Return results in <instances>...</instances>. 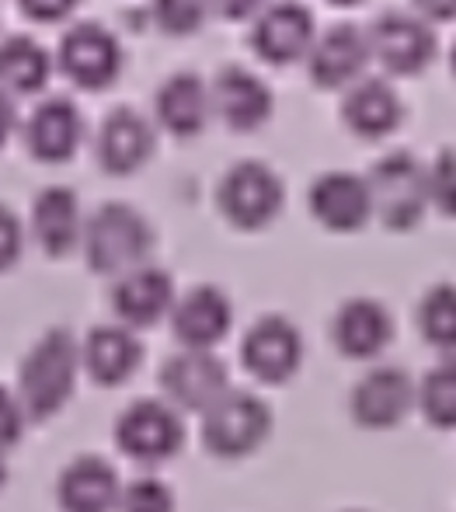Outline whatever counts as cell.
I'll return each instance as SVG.
<instances>
[{
	"instance_id": "obj_2",
	"label": "cell",
	"mask_w": 456,
	"mask_h": 512,
	"mask_svg": "<svg viewBox=\"0 0 456 512\" xmlns=\"http://www.w3.org/2000/svg\"><path fill=\"white\" fill-rule=\"evenodd\" d=\"M81 244L94 272L126 276V272L147 265V255L154 248V230L140 209L126 203H105L88 216Z\"/></svg>"
},
{
	"instance_id": "obj_4",
	"label": "cell",
	"mask_w": 456,
	"mask_h": 512,
	"mask_svg": "<svg viewBox=\"0 0 456 512\" xmlns=\"http://www.w3.org/2000/svg\"><path fill=\"white\" fill-rule=\"evenodd\" d=\"M272 411L262 398L244 391H227L202 415V443L216 457H248L269 439Z\"/></svg>"
},
{
	"instance_id": "obj_23",
	"label": "cell",
	"mask_w": 456,
	"mask_h": 512,
	"mask_svg": "<svg viewBox=\"0 0 456 512\" xmlns=\"http://www.w3.org/2000/svg\"><path fill=\"white\" fill-rule=\"evenodd\" d=\"M81 363L98 384H122L143 363V345L136 342L133 328L126 324H98L81 345Z\"/></svg>"
},
{
	"instance_id": "obj_25",
	"label": "cell",
	"mask_w": 456,
	"mask_h": 512,
	"mask_svg": "<svg viewBox=\"0 0 456 512\" xmlns=\"http://www.w3.org/2000/svg\"><path fill=\"white\" fill-rule=\"evenodd\" d=\"M342 119L352 133L376 140V136H387L401 126L404 119V102L394 91V84L380 81V77H363L349 88L342 102Z\"/></svg>"
},
{
	"instance_id": "obj_14",
	"label": "cell",
	"mask_w": 456,
	"mask_h": 512,
	"mask_svg": "<svg viewBox=\"0 0 456 512\" xmlns=\"http://www.w3.org/2000/svg\"><path fill=\"white\" fill-rule=\"evenodd\" d=\"M373 56L369 32L356 25H331L307 53V70L317 88H345V84L363 81V70Z\"/></svg>"
},
{
	"instance_id": "obj_37",
	"label": "cell",
	"mask_w": 456,
	"mask_h": 512,
	"mask_svg": "<svg viewBox=\"0 0 456 512\" xmlns=\"http://www.w3.org/2000/svg\"><path fill=\"white\" fill-rule=\"evenodd\" d=\"M14 122H18V112H14V102H11V95H7V91L0 88V147H4V143L11 140Z\"/></svg>"
},
{
	"instance_id": "obj_7",
	"label": "cell",
	"mask_w": 456,
	"mask_h": 512,
	"mask_svg": "<svg viewBox=\"0 0 456 512\" xmlns=\"http://www.w3.org/2000/svg\"><path fill=\"white\" fill-rule=\"evenodd\" d=\"M60 70L77 84V88L101 91L119 77L122 70V46L108 28L81 21L60 39Z\"/></svg>"
},
{
	"instance_id": "obj_39",
	"label": "cell",
	"mask_w": 456,
	"mask_h": 512,
	"mask_svg": "<svg viewBox=\"0 0 456 512\" xmlns=\"http://www.w3.org/2000/svg\"><path fill=\"white\" fill-rule=\"evenodd\" d=\"M331 4H342V7H349V4H359V0H331Z\"/></svg>"
},
{
	"instance_id": "obj_33",
	"label": "cell",
	"mask_w": 456,
	"mask_h": 512,
	"mask_svg": "<svg viewBox=\"0 0 456 512\" xmlns=\"http://www.w3.org/2000/svg\"><path fill=\"white\" fill-rule=\"evenodd\" d=\"M21 248H25V230H21V220L14 216V209H7L0 203V272L11 269L21 258Z\"/></svg>"
},
{
	"instance_id": "obj_34",
	"label": "cell",
	"mask_w": 456,
	"mask_h": 512,
	"mask_svg": "<svg viewBox=\"0 0 456 512\" xmlns=\"http://www.w3.org/2000/svg\"><path fill=\"white\" fill-rule=\"evenodd\" d=\"M18 4H21V11L35 21H60V18H67L81 0H18Z\"/></svg>"
},
{
	"instance_id": "obj_21",
	"label": "cell",
	"mask_w": 456,
	"mask_h": 512,
	"mask_svg": "<svg viewBox=\"0 0 456 512\" xmlns=\"http://www.w3.org/2000/svg\"><path fill=\"white\" fill-rule=\"evenodd\" d=\"M63 512H112L122 506L119 474L101 457H77L56 485Z\"/></svg>"
},
{
	"instance_id": "obj_9",
	"label": "cell",
	"mask_w": 456,
	"mask_h": 512,
	"mask_svg": "<svg viewBox=\"0 0 456 512\" xmlns=\"http://www.w3.org/2000/svg\"><path fill=\"white\" fill-rule=\"evenodd\" d=\"M314 42H317L314 14H310V7L300 4V0H275V4H269L258 14L255 28H251V46H255V53L262 56L265 63H275V67L303 60Z\"/></svg>"
},
{
	"instance_id": "obj_15",
	"label": "cell",
	"mask_w": 456,
	"mask_h": 512,
	"mask_svg": "<svg viewBox=\"0 0 456 512\" xmlns=\"http://www.w3.org/2000/svg\"><path fill=\"white\" fill-rule=\"evenodd\" d=\"M94 154L108 175H133L154 154V126L136 108H112L98 126Z\"/></svg>"
},
{
	"instance_id": "obj_30",
	"label": "cell",
	"mask_w": 456,
	"mask_h": 512,
	"mask_svg": "<svg viewBox=\"0 0 456 512\" xmlns=\"http://www.w3.org/2000/svg\"><path fill=\"white\" fill-rule=\"evenodd\" d=\"M429 203L456 216V150H443L429 168Z\"/></svg>"
},
{
	"instance_id": "obj_12",
	"label": "cell",
	"mask_w": 456,
	"mask_h": 512,
	"mask_svg": "<svg viewBox=\"0 0 456 512\" xmlns=\"http://www.w3.org/2000/svg\"><path fill=\"white\" fill-rule=\"evenodd\" d=\"M241 359L251 370V377L265 380V384H282V380H289L300 370L303 338L293 321L269 314L248 328L241 345Z\"/></svg>"
},
{
	"instance_id": "obj_11",
	"label": "cell",
	"mask_w": 456,
	"mask_h": 512,
	"mask_svg": "<svg viewBox=\"0 0 456 512\" xmlns=\"http://www.w3.org/2000/svg\"><path fill=\"white\" fill-rule=\"evenodd\" d=\"M418 405V387L401 366H376L352 387V418L363 429H394Z\"/></svg>"
},
{
	"instance_id": "obj_32",
	"label": "cell",
	"mask_w": 456,
	"mask_h": 512,
	"mask_svg": "<svg viewBox=\"0 0 456 512\" xmlns=\"http://www.w3.org/2000/svg\"><path fill=\"white\" fill-rule=\"evenodd\" d=\"M25 405L7 387H0V453L11 450L25 432Z\"/></svg>"
},
{
	"instance_id": "obj_28",
	"label": "cell",
	"mask_w": 456,
	"mask_h": 512,
	"mask_svg": "<svg viewBox=\"0 0 456 512\" xmlns=\"http://www.w3.org/2000/svg\"><path fill=\"white\" fill-rule=\"evenodd\" d=\"M418 408L436 429H456V359L425 373L418 384Z\"/></svg>"
},
{
	"instance_id": "obj_38",
	"label": "cell",
	"mask_w": 456,
	"mask_h": 512,
	"mask_svg": "<svg viewBox=\"0 0 456 512\" xmlns=\"http://www.w3.org/2000/svg\"><path fill=\"white\" fill-rule=\"evenodd\" d=\"M7 481V464H4V453H0V485Z\"/></svg>"
},
{
	"instance_id": "obj_20",
	"label": "cell",
	"mask_w": 456,
	"mask_h": 512,
	"mask_svg": "<svg viewBox=\"0 0 456 512\" xmlns=\"http://www.w3.org/2000/svg\"><path fill=\"white\" fill-rule=\"evenodd\" d=\"M171 324L185 349H213L234 324V307L216 286H195L171 310Z\"/></svg>"
},
{
	"instance_id": "obj_8",
	"label": "cell",
	"mask_w": 456,
	"mask_h": 512,
	"mask_svg": "<svg viewBox=\"0 0 456 512\" xmlns=\"http://www.w3.org/2000/svg\"><path fill=\"white\" fill-rule=\"evenodd\" d=\"M161 387L168 394V405L206 415L230 391V377L223 359L213 356V349H182L164 363Z\"/></svg>"
},
{
	"instance_id": "obj_26",
	"label": "cell",
	"mask_w": 456,
	"mask_h": 512,
	"mask_svg": "<svg viewBox=\"0 0 456 512\" xmlns=\"http://www.w3.org/2000/svg\"><path fill=\"white\" fill-rule=\"evenodd\" d=\"M49 70H53V60L32 35H7L0 42V88L4 91L32 95L46 88Z\"/></svg>"
},
{
	"instance_id": "obj_17",
	"label": "cell",
	"mask_w": 456,
	"mask_h": 512,
	"mask_svg": "<svg viewBox=\"0 0 456 512\" xmlns=\"http://www.w3.org/2000/svg\"><path fill=\"white\" fill-rule=\"evenodd\" d=\"M84 140V115L70 98H46L25 122V147L46 164H60L77 154Z\"/></svg>"
},
{
	"instance_id": "obj_22",
	"label": "cell",
	"mask_w": 456,
	"mask_h": 512,
	"mask_svg": "<svg viewBox=\"0 0 456 512\" xmlns=\"http://www.w3.org/2000/svg\"><path fill=\"white\" fill-rule=\"evenodd\" d=\"M84 216L81 199L67 185H49L32 203V234L46 255H67L84 241Z\"/></svg>"
},
{
	"instance_id": "obj_3",
	"label": "cell",
	"mask_w": 456,
	"mask_h": 512,
	"mask_svg": "<svg viewBox=\"0 0 456 512\" xmlns=\"http://www.w3.org/2000/svg\"><path fill=\"white\" fill-rule=\"evenodd\" d=\"M369 192H373V213L390 230H411L422 223L425 209H429V168L418 164V157L387 154L376 161V168L366 175Z\"/></svg>"
},
{
	"instance_id": "obj_10",
	"label": "cell",
	"mask_w": 456,
	"mask_h": 512,
	"mask_svg": "<svg viewBox=\"0 0 456 512\" xmlns=\"http://www.w3.org/2000/svg\"><path fill=\"white\" fill-rule=\"evenodd\" d=\"M369 49L390 74H422L436 60V35L415 14H380L369 28Z\"/></svg>"
},
{
	"instance_id": "obj_27",
	"label": "cell",
	"mask_w": 456,
	"mask_h": 512,
	"mask_svg": "<svg viewBox=\"0 0 456 512\" xmlns=\"http://www.w3.org/2000/svg\"><path fill=\"white\" fill-rule=\"evenodd\" d=\"M418 328L436 349L456 352V286L439 283L418 300Z\"/></svg>"
},
{
	"instance_id": "obj_6",
	"label": "cell",
	"mask_w": 456,
	"mask_h": 512,
	"mask_svg": "<svg viewBox=\"0 0 456 512\" xmlns=\"http://www.w3.org/2000/svg\"><path fill=\"white\" fill-rule=\"evenodd\" d=\"M185 439L178 408L168 401H136L115 422V443L140 464H161L178 453Z\"/></svg>"
},
{
	"instance_id": "obj_13",
	"label": "cell",
	"mask_w": 456,
	"mask_h": 512,
	"mask_svg": "<svg viewBox=\"0 0 456 512\" xmlns=\"http://www.w3.org/2000/svg\"><path fill=\"white\" fill-rule=\"evenodd\" d=\"M310 213L321 227L338 230V234H352V230L366 227L373 216V192L363 175L352 171H324L310 185Z\"/></svg>"
},
{
	"instance_id": "obj_31",
	"label": "cell",
	"mask_w": 456,
	"mask_h": 512,
	"mask_svg": "<svg viewBox=\"0 0 456 512\" xmlns=\"http://www.w3.org/2000/svg\"><path fill=\"white\" fill-rule=\"evenodd\" d=\"M122 512H175V495L157 478H140L122 492Z\"/></svg>"
},
{
	"instance_id": "obj_29",
	"label": "cell",
	"mask_w": 456,
	"mask_h": 512,
	"mask_svg": "<svg viewBox=\"0 0 456 512\" xmlns=\"http://www.w3.org/2000/svg\"><path fill=\"white\" fill-rule=\"evenodd\" d=\"M213 0H154V21L168 35H192L202 28Z\"/></svg>"
},
{
	"instance_id": "obj_19",
	"label": "cell",
	"mask_w": 456,
	"mask_h": 512,
	"mask_svg": "<svg viewBox=\"0 0 456 512\" xmlns=\"http://www.w3.org/2000/svg\"><path fill=\"white\" fill-rule=\"evenodd\" d=\"M331 338H335L338 352L349 359H373L394 338V321L390 310L373 297L345 300L338 307L335 321H331Z\"/></svg>"
},
{
	"instance_id": "obj_35",
	"label": "cell",
	"mask_w": 456,
	"mask_h": 512,
	"mask_svg": "<svg viewBox=\"0 0 456 512\" xmlns=\"http://www.w3.org/2000/svg\"><path fill=\"white\" fill-rule=\"evenodd\" d=\"M265 0H213V11L223 18H251V14H262Z\"/></svg>"
},
{
	"instance_id": "obj_40",
	"label": "cell",
	"mask_w": 456,
	"mask_h": 512,
	"mask_svg": "<svg viewBox=\"0 0 456 512\" xmlns=\"http://www.w3.org/2000/svg\"><path fill=\"white\" fill-rule=\"evenodd\" d=\"M450 63H453V70H456V46H453V53H450Z\"/></svg>"
},
{
	"instance_id": "obj_16",
	"label": "cell",
	"mask_w": 456,
	"mask_h": 512,
	"mask_svg": "<svg viewBox=\"0 0 456 512\" xmlns=\"http://www.w3.org/2000/svg\"><path fill=\"white\" fill-rule=\"evenodd\" d=\"M175 304V283L157 265H140L119 276L112 286V307L126 328H150L164 314H171Z\"/></svg>"
},
{
	"instance_id": "obj_24",
	"label": "cell",
	"mask_w": 456,
	"mask_h": 512,
	"mask_svg": "<svg viewBox=\"0 0 456 512\" xmlns=\"http://www.w3.org/2000/svg\"><path fill=\"white\" fill-rule=\"evenodd\" d=\"M154 112L171 136H199L213 115V95L199 74H171L157 88Z\"/></svg>"
},
{
	"instance_id": "obj_18",
	"label": "cell",
	"mask_w": 456,
	"mask_h": 512,
	"mask_svg": "<svg viewBox=\"0 0 456 512\" xmlns=\"http://www.w3.org/2000/svg\"><path fill=\"white\" fill-rule=\"evenodd\" d=\"M209 95H213V112L237 133H251V129L265 126L272 115L269 84L244 67H223Z\"/></svg>"
},
{
	"instance_id": "obj_36",
	"label": "cell",
	"mask_w": 456,
	"mask_h": 512,
	"mask_svg": "<svg viewBox=\"0 0 456 512\" xmlns=\"http://www.w3.org/2000/svg\"><path fill=\"white\" fill-rule=\"evenodd\" d=\"M418 7L422 18H432V21H450L456 18V0H411Z\"/></svg>"
},
{
	"instance_id": "obj_5",
	"label": "cell",
	"mask_w": 456,
	"mask_h": 512,
	"mask_svg": "<svg viewBox=\"0 0 456 512\" xmlns=\"http://www.w3.org/2000/svg\"><path fill=\"white\" fill-rule=\"evenodd\" d=\"M282 199H286L282 178L262 161H237L234 168H227L216 189L223 216L241 230H258L272 223L282 209Z\"/></svg>"
},
{
	"instance_id": "obj_1",
	"label": "cell",
	"mask_w": 456,
	"mask_h": 512,
	"mask_svg": "<svg viewBox=\"0 0 456 512\" xmlns=\"http://www.w3.org/2000/svg\"><path fill=\"white\" fill-rule=\"evenodd\" d=\"M81 349L67 328H53L35 342L21 363L18 401L28 418H49L70 401L81 370Z\"/></svg>"
}]
</instances>
